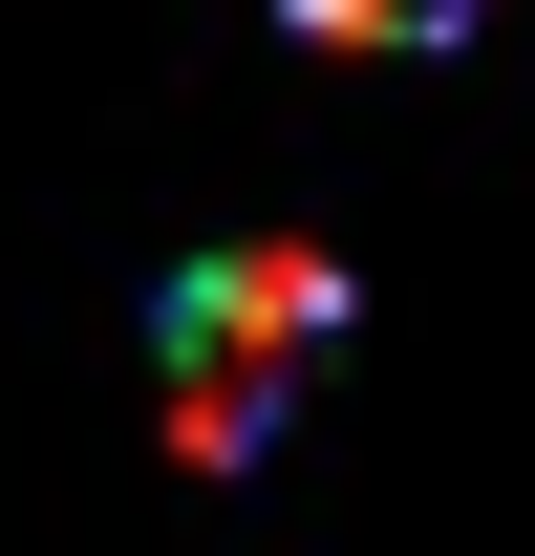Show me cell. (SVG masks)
I'll return each instance as SVG.
<instances>
[{
	"label": "cell",
	"mask_w": 535,
	"mask_h": 556,
	"mask_svg": "<svg viewBox=\"0 0 535 556\" xmlns=\"http://www.w3.org/2000/svg\"><path fill=\"white\" fill-rule=\"evenodd\" d=\"M322 343H343V278L300 257V236L194 257V278H172V321H150V364H172V471H258Z\"/></svg>",
	"instance_id": "cell-1"
},
{
	"label": "cell",
	"mask_w": 535,
	"mask_h": 556,
	"mask_svg": "<svg viewBox=\"0 0 535 556\" xmlns=\"http://www.w3.org/2000/svg\"><path fill=\"white\" fill-rule=\"evenodd\" d=\"M471 0H300V43H450Z\"/></svg>",
	"instance_id": "cell-2"
}]
</instances>
